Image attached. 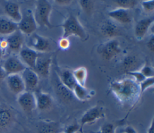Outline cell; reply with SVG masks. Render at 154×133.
Returning a JSON list of instances; mask_svg holds the SVG:
<instances>
[{"instance_id": "6da1fadb", "label": "cell", "mask_w": 154, "mask_h": 133, "mask_svg": "<svg viewBox=\"0 0 154 133\" xmlns=\"http://www.w3.org/2000/svg\"><path fill=\"white\" fill-rule=\"evenodd\" d=\"M110 88L117 99L123 104L135 102L141 94L139 84L134 79L114 81L110 84Z\"/></svg>"}, {"instance_id": "7a4b0ae2", "label": "cell", "mask_w": 154, "mask_h": 133, "mask_svg": "<svg viewBox=\"0 0 154 133\" xmlns=\"http://www.w3.org/2000/svg\"><path fill=\"white\" fill-rule=\"evenodd\" d=\"M52 10V6L50 2L46 0H39L36 2L34 17L37 26L52 28L54 27L50 21L49 16Z\"/></svg>"}, {"instance_id": "3957f363", "label": "cell", "mask_w": 154, "mask_h": 133, "mask_svg": "<svg viewBox=\"0 0 154 133\" xmlns=\"http://www.w3.org/2000/svg\"><path fill=\"white\" fill-rule=\"evenodd\" d=\"M60 26L63 29L62 37L69 38L73 36L82 40H85L87 37L85 29L73 14H70Z\"/></svg>"}, {"instance_id": "277c9868", "label": "cell", "mask_w": 154, "mask_h": 133, "mask_svg": "<svg viewBox=\"0 0 154 133\" xmlns=\"http://www.w3.org/2000/svg\"><path fill=\"white\" fill-rule=\"evenodd\" d=\"M17 25L18 30L23 34L29 35L35 32L37 25L34 19L32 10L26 9L22 13V17Z\"/></svg>"}, {"instance_id": "5b68a950", "label": "cell", "mask_w": 154, "mask_h": 133, "mask_svg": "<svg viewBox=\"0 0 154 133\" xmlns=\"http://www.w3.org/2000/svg\"><path fill=\"white\" fill-rule=\"evenodd\" d=\"M105 113L102 107L96 105L87 110L79 120L80 132L83 133V127L86 124L94 123L100 119L104 117Z\"/></svg>"}, {"instance_id": "8992f818", "label": "cell", "mask_w": 154, "mask_h": 133, "mask_svg": "<svg viewBox=\"0 0 154 133\" xmlns=\"http://www.w3.org/2000/svg\"><path fill=\"white\" fill-rule=\"evenodd\" d=\"M17 102L22 110L27 114H31L37 108L36 100L34 92L24 91L18 95Z\"/></svg>"}, {"instance_id": "52a82bcc", "label": "cell", "mask_w": 154, "mask_h": 133, "mask_svg": "<svg viewBox=\"0 0 154 133\" xmlns=\"http://www.w3.org/2000/svg\"><path fill=\"white\" fill-rule=\"evenodd\" d=\"M7 75L11 74H19L25 69L26 66L22 63L19 57L11 55L8 57L4 62L2 66Z\"/></svg>"}, {"instance_id": "ba28073f", "label": "cell", "mask_w": 154, "mask_h": 133, "mask_svg": "<svg viewBox=\"0 0 154 133\" xmlns=\"http://www.w3.org/2000/svg\"><path fill=\"white\" fill-rule=\"evenodd\" d=\"M121 52L119 42L116 39H111L104 43L100 49V53L102 58L107 61L111 60Z\"/></svg>"}, {"instance_id": "9c48e42d", "label": "cell", "mask_w": 154, "mask_h": 133, "mask_svg": "<svg viewBox=\"0 0 154 133\" xmlns=\"http://www.w3.org/2000/svg\"><path fill=\"white\" fill-rule=\"evenodd\" d=\"M20 75L25 85V91L33 92L38 84V75L33 69L29 67H26Z\"/></svg>"}, {"instance_id": "30bf717a", "label": "cell", "mask_w": 154, "mask_h": 133, "mask_svg": "<svg viewBox=\"0 0 154 133\" xmlns=\"http://www.w3.org/2000/svg\"><path fill=\"white\" fill-rule=\"evenodd\" d=\"M19 53V58L26 67L34 70L37 58L40 54L28 46H23Z\"/></svg>"}, {"instance_id": "8fae6325", "label": "cell", "mask_w": 154, "mask_h": 133, "mask_svg": "<svg viewBox=\"0 0 154 133\" xmlns=\"http://www.w3.org/2000/svg\"><path fill=\"white\" fill-rule=\"evenodd\" d=\"M51 63L52 59L51 57L40 54L37 58L34 70L38 75L47 78L49 75Z\"/></svg>"}, {"instance_id": "7c38bea8", "label": "cell", "mask_w": 154, "mask_h": 133, "mask_svg": "<svg viewBox=\"0 0 154 133\" xmlns=\"http://www.w3.org/2000/svg\"><path fill=\"white\" fill-rule=\"evenodd\" d=\"M6 40L7 42V48L9 50L15 53L19 52L23 47L24 42L23 34L17 29L8 35Z\"/></svg>"}, {"instance_id": "4fadbf2b", "label": "cell", "mask_w": 154, "mask_h": 133, "mask_svg": "<svg viewBox=\"0 0 154 133\" xmlns=\"http://www.w3.org/2000/svg\"><path fill=\"white\" fill-rule=\"evenodd\" d=\"M31 48L37 52H45L50 49V43L49 40L35 32L31 34Z\"/></svg>"}, {"instance_id": "5bb4252c", "label": "cell", "mask_w": 154, "mask_h": 133, "mask_svg": "<svg viewBox=\"0 0 154 133\" xmlns=\"http://www.w3.org/2000/svg\"><path fill=\"white\" fill-rule=\"evenodd\" d=\"M7 84L11 92L16 94H19L25 91V85L19 74H11L6 76Z\"/></svg>"}, {"instance_id": "9a60e30c", "label": "cell", "mask_w": 154, "mask_h": 133, "mask_svg": "<svg viewBox=\"0 0 154 133\" xmlns=\"http://www.w3.org/2000/svg\"><path fill=\"white\" fill-rule=\"evenodd\" d=\"M37 108L40 111H47L49 110L53 105V99L49 94L40 90H37L34 93Z\"/></svg>"}, {"instance_id": "2e32d148", "label": "cell", "mask_w": 154, "mask_h": 133, "mask_svg": "<svg viewBox=\"0 0 154 133\" xmlns=\"http://www.w3.org/2000/svg\"><path fill=\"white\" fill-rule=\"evenodd\" d=\"M153 17H147L139 20L135 27V36L138 40H141L147 34L150 28L153 24Z\"/></svg>"}, {"instance_id": "e0dca14e", "label": "cell", "mask_w": 154, "mask_h": 133, "mask_svg": "<svg viewBox=\"0 0 154 133\" xmlns=\"http://www.w3.org/2000/svg\"><path fill=\"white\" fill-rule=\"evenodd\" d=\"M108 14L111 19L120 23L127 24L131 22L129 10L117 8L109 11Z\"/></svg>"}, {"instance_id": "ac0fdd59", "label": "cell", "mask_w": 154, "mask_h": 133, "mask_svg": "<svg viewBox=\"0 0 154 133\" xmlns=\"http://www.w3.org/2000/svg\"><path fill=\"white\" fill-rule=\"evenodd\" d=\"M4 11L8 18L18 23L22 17V13L18 4L14 2H7L4 6Z\"/></svg>"}, {"instance_id": "d6986e66", "label": "cell", "mask_w": 154, "mask_h": 133, "mask_svg": "<svg viewBox=\"0 0 154 133\" xmlns=\"http://www.w3.org/2000/svg\"><path fill=\"white\" fill-rule=\"evenodd\" d=\"M55 91L57 97L64 103L70 102L74 96L72 91L63 85L60 80L55 82Z\"/></svg>"}, {"instance_id": "ffe728a7", "label": "cell", "mask_w": 154, "mask_h": 133, "mask_svg": "<svg viewBox=\"0 0 154 133\" xmlns=\"http://www.w3.org/2000/svg\"><path fill=\"white\" fill-rule=\"evenodd\" d=\"M60 125L58 122L42 121L38 124L37 133H60Z\"/></svg>"}, {"instance_id": "44dd1931", "label": "cell", "mask_w": 154, "mask_h": 133, "mask_svg": "<svg viewBox=\"0 0 154 133\" xmlns=\"http://www.w3.org/2000/svg\"><path fill=\"white\" fill-rule=\"evenodd\" d=\"M119 29L117 25L111 20H106L100 26L101 34L108 38L112 39L114 37L119 34Z\"/></svg>"}, {"instance_id": "7402d4cb", "label": "cell", "mask_w": 154, "mask_h": 133, "mask_svg": "<svg viewBox=\"0 0 154 133\" xmlns=\"http://www.w3.org/2000/svg\"><path fill=\"white\" fill-rule=\"evenodd\" d=\"M18 29L17 23L7 17L0 16V34L10 35Z\"/></svg>"}, {"instance_id": "603a6c76", "label": "cell", "mask_w": 154, "mask_h": 133, "mask_svg": "<svg viewBox=\"0 0 154 133\" xmlns=\"http://www.w3.org/2000/svg\"><path fill=\"white\" fill-rule=\"evenodd\" d=\"M59 78L60 82L72 91L77 84L72 72L69 70H64L60 72L59 73Z\"/></svg>"}, {"instance_id": "cb8c5ba5", "label": "cell", "mask_w": 154, "mask_h": 133, "mask_svg": "<svg viewBox=\"0 0 154 133\" xmlns=\"http://www.w3.org/2000/svg\"><path fill=\"white\" fill-rule=\"evenodd\" d=\"M140 63L138 58L134 55H128L124 58L122 61V67L126 73L128 72L138 70Z\"/></svg>"}, {"instance_id": "d4e9b609", "label": "cell", "mask_w": 154, "mask_h": 133, "mask_svg": "<svg viewBox=\"0 0 154 133\" xmlns=\"http://www.w3.org/2000/svg\"><path fill=\"white\" fill-rule=\"evenodd\" d=\"M73 96L78 100L85 101L89 99L91 97V92L85 87L76 84L72 90Z\"/></svg>"}, {"instance_id": "484cf974", "label": "cell", "mask_w": 154, "mask_h": 133, "mask_svg": "<svg viewBox=\"0 0 154 133\" xmlns=\"http://www.w3.org/2000/svg\"><path fill=\"white\" fill-rule=\"evenodd\" d=\"M13 120V114L6 108H0V131L9 126Z\"/></svg>"}, {"instance_id": "4316f807", "label": "cell", "mask_w": 154, "mask_h": 133, "mask_svg": "<svg viewBox=\"0 0 154 133\" xmlns=\"http://www.w3.org/2000/svg\"><path fill=\"white\" fill-rule=\"evenodd\" d=\"M74 78L77 84L85 87L87 78V70L84 67H80L72 71Z\"/></svg>"}, {"instance_id": "83f0119b", "label": "cell", "mask_w": 154, "mask_h": 133, "mask_svg": "<svg viewBox=\"0 0 154 133\" xmlns=\"http://www.w3.org/2000/svg\"><path fill=\"white\" fill-rule=\"evenodd\" d=\"M114 4L118 8L129 10L133 8L137 4V1L135 0H116L114 1Z\"/></svg>"}, {"instance_id": "f1b7e54d", "label": "cell", "mask_w": 154, "mask_h": 133, "mask_svg": "<svg viewBox=\"0 0 154 133\" xmlns=\"http://www.w3.org/2000/svg\"><path fill=\"white\" fill-rule=\"evenodd\" d=\"M79 4L82 10L87 14L91 13L93 11L94 7L93 1L89 0H81L79 1Z\"/></svg>"}, {"instance_id": "f546056e", "label": "cell", "mask_w": 154, "mask_h": 133, "mask_svg": "<svg viewBox=\"0 0 154 133\" xmlns=\"http://www.w3.org/2000/svg\"><path fill=\"white\" fill-rule=\"evenodd\" d=\"M154 84V78H145L142 82L139 83L140 94H141L146 89L150 88Z\"/></svg>"}, {"instance_id": "4dcf8cb0", "label": "cell", "mask_w": 154, "mask_h": 133, "mask_svg": "<svg viewBox=\"0 0 154 133\" xmlns=\"http://www.w3.org/2000/svg\"><path fill=\"white\" fill-rule=\"evenodd\" d=\"M115 126L114 124L108 123L103 125L96 132H91V133H115Z\"/></svg>"}, {"instance_id": "1f68e13d", "label": "cell", "mask_w": 154, "mask_h": 133, "mask_svg": "<svg viewBox=\"0 0 154 133\" xmlns=\"http://www.w3.org/2000/svg\"><path fill=\"white\" fill-rule=\"evenodd\" d=\"M139 71L144 76L145 78H152L153 77L154 75V70L152 67L149 65H144L143 66Z\"/></svg>"}, {"instance_id": "d6a6232c", "label": "cell", "mask_w": 154, "mask_h": 133, "mask_svg": "<svg viewBox=\"0 0 154 133\" xmlns=\"http://www.w3.org/2000/svg\"><path fill=\"white\" fill-rule=\"evenodd\" d=\"M126 73L130 76H132L134 78V79L138 82V84L142 82L145 78L144 76L141 73V72L139 70H134V71H131V72H128Z\"/></svg>"}, {"instance_id": "836d02e7", "label": "cell", "mask_w": 154, "mask_h": 133, "mask_svg": "<svg viewBox=\"0 0 154 133\" xmlns=\"http://www.w3.org/2000/svg\"><path fill=\"white\" fill-rule=\"evenodd\" d=\"M141 6L145 11L152 12L154 10V1L153 0L143 1L141 2Z\"/></svg>"}, {"instance_id": "e575fe53", "label": "cell", "mask_w": 154, "mask_h": 133, "mask_svg": "<svg viewBox=\"0 0 154 133\" xmlns=\"http://www.w3.org/2000/svg\"><path fill=\"white\" fill-rule=\"evenodd\" d=\"M78 131L80 132L79 125V123H74L73 124H71L67 126L65 128L64 132V133H76Z\"/></svg>"}, {"instance_id": "d590c367", "label": "cell", "mask_w": 154, "mask_h": 133, "mask_svg": "<svg viewBox=\"0 0 154 133\" xmlns=\"http://www.w3.org/2000/svg\"><path fill=\"white\" fill-rule=\"evenodd\" d=\"M70 43L69 38H64L61 37L58 42V45L60 48L63 50H66L68 49L70 46Z\"/></svg>"}, {"instance_id": "8d00e7d4", "label": "cell", "mask_w": 154, "mask_h": 133, "mask_svg": "<svg viewBox=\"0 0 154 133\" xmlns=\"http://www.w3.org/2000/svg\"><path fill=\"white\" fill-rule=\"evenodd\" d=\"M146 46L147 48L151 51L153 52L154 51V36L153 34H152L150 37V38L149 39L146 43Z\"/></svg>"}, {"instance_id": "74e56055", "label": "cell", "mask_w": 154, "mask_h": 133, "mask_svg": "<svg viewBox=\"0 0 154 133\" xmlns=\"http://www.w3.org/2000/svg\"><path fill=\"white\" fill-rule=\"evenodd\" d=\"M122 132H123V133H137L135 129L131 126H126L122 131Z\"/></svg>"}, {"instance_id": "f35d334b", "label": "cell", "mask_w": 154, "mask_h": 133, "mask_svg": "<svg viewBox=\"0 0 154 133\" xmlns=\"http://www.w3.org/2000/svg\"><path fill=\"white\" fill-rule=\"evenodd\" d=\"M0 48L2 51L7 48V42L6 39H1L0 40Z\"/></svg>"}, {"instance_id": "ab89813d", "label": "cell", "mask_w": 154, "mask_h": 133, "mask_svg": "<svg viewBox=\"0 0 154 133\" xmlns=\"http://www.w3.org/2000/svg\"><path fill=\"white\" fill-rule=\"evenodd\" d=\"M7 76V75L4 68L2 67V66L0 65V82L2 80H3Z\"/></svg>"}, {"instance_id": "60d3db41", "label": "cell", "mask_w": 154, "mask_h": 133, "mask_svg": "<svg viewBox=\"0 0 154 133\" xmlns=\"http://www.w3.org/2000/svg\"><path fill=\"white\" fill-rule=\"evenodd\" d=\"M55 2L57 4L64 5H68V4H70L72 1H70V0H56V1H55Z\"/></svg>"}, {"instance_id": "b9f144b4", "label": "cell", "mask_w": 154, "mask_h": 133, "mask_svg": "<svg viewBox=\"0 0 154 133\" xmlns=\"http://www.w3.org/2000/svg\"><path fill=\"white\" fill-rule=\"evenodd\" d=\"M147 133H154V131H153V119L152 120V122L150 123V125L147 129Z\"/></svg>"}, {"instance_id": "7bdbcfd3", "label": "cell", "mask_w": 154, "mask_h": 133, "mask_svg": "<svg viewBox=\"0 0 154 133\" xmlns=\"http://www.w3.org/2000/svg\"><path fill=\"white\" fill-rule=\"evenodd\" d=\"M2 51L1 49V48H0V58L1 57V56H2Z\"/></svg>"}, {"instance_id": "ee69618b", "label": "cell", "mask_w": 154, "mask_h": 133, "mask_svg": "<svg viewBox=\"0 0 154 133\" xmlns=\"http://www.w3.org/2000/svg\"><path fill=\"white\" fill-rule=\"evenodd\" d=\"M60 133H64V132H60Z\"/></svg>"}]
</instances>
